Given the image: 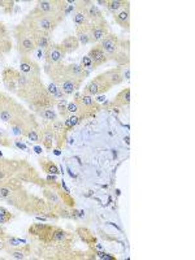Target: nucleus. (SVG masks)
Returning a JSON list of instances; mask_svg holds the SVG:
<instances>
[{"instance_id": "6e6552de", "label": "nucleus", "mask_w": 195, "mask_h": 260, "mask_svg": "<svg viewBox=\"0 0 195 260\" xmlns=\"http://www.w3.org/2000/svg\"><path fill=\"white\" fill-rule=\"evenodd\" d=\"M113 87L111 81L108 80V77L104 73H100L95 77L94 80H91L87 83L86 86L83 87V94L90 95V97H98V95L105 94L107 91H109Z\"/></svg>"}, {"instance_id": "7c9ffc66", "label": "nucleus", "mask_w": 195, "mask_h": 260, "mask_svg": "<svg viewBox=\"0 0 195 260\" xmlns=\"http://www.w3.org/2000/svg\"><path fill=\"white\" fill-rule=\"evenodd\" d=\"M55 107L58 108L59 115L62 116L63 119H66L68 117V112H66V107H68V100L66 99H63V100L56 101V104Z\"/></svg>"}, {"instance_id": "6ab92c4d", "label": "nucleus", "mask_w": 195, "mask_h": 260, "mask_svg": "<svg viewBox=\"0 0 195 260\" xmlns=\"http://www.w3.org/2000/svg\"><path fill=\"white\" fill-rule=\"evenodd\" d=\"M90 24H87V25H82V26H77L76 28V38L78 39L80 44H83V46L93 43Z\"/></svg>"}, {"instance_id": "58836bf2", "label": "nucleus", "mask_w": 195, "mask_h": 260, "mask_svg": "<svg viewBox=\"0 0 195 260\" xmlns=\"http://www.w3.org/2000/svg\"><path fill=\"white\" fill-rule=\"evenodd\" d=\"M17 146L20 148H22V150H25V151H28V147H26V146L22 145V143H20V142H17Z\"/></svg>"}, {"instance_id": "a878e982", "label": "nucleus", "mask_w": 195, "mask_h": 260, "mask_svg": "<svg viewBox=\"0 0 195 260\" xmlns=\"http://www.w3.org/2000/svg\"><path fill=\"white\" fill-rule=\"evenodd\" d=\"M39 165L44 173L54 174V176H58V174L60 173V172H59V166L56 165L52 160L39 159Z\"/></svg>"}, {"instance_id": "f03ea898", "label": "nucleus", "mask_w": 195, "mask_h": 260, "mask_svg": "<svg viewBox=\"0 0 195 260\" xmlns=\"http://www.w3.org/2000/svg\"><path fill=\"white\" fill-rule=\"evenodd\" d=\"M44 73L50 77L51 82H54L66 97H70L77 90H80L83 82L70 72L68 64H64V62L55 65L44 64Z\"/></svg>"}, {"instance_id": "473e14b6", "label": "nucleus", "mask_w": 195, "mask_h": 260, "mask_svg": "<svg viewBox=\"0 0 195 260\" xmlns=\"http://www.w3.org/2000/svg\"><path fill=\"white\" fill-rule=\"evenodd\" d=\"M0 146L1 147H11L12 141L9 135H8L7 130H4L0 128Z\"/></svg>"}, {"instance_id": "7ed1b4c3", "label": "nucleus", "mask_w": 195, "mask_h": 260, "mask_svg": "<svg viewBox=\"0 0 195 260\" xmlns=\"http://www.w3.org/2000/svg\"><path fill=\"white\" fill-rule=\"evenodd\" d=\"M99 46L104 51L108 60H113L121 66H129L130 63V42L129 39H120L115 32H109L104 39L99 42Z\"/></svg>"}, {"instance_id": "393cba45", "label": "nucleus", "mask_w": 195, "mask_h": 260, "mask_svg": "<svg viewBox=\"0 0 195 260\" xmlns=\"http://www.w3.org/2000/svg\"><path fill=\"white\" fill-rule=\"evenodd\" d=\"M105 74H107L108 80L111 81V83L113 85V87L120 85V83L124 81V72H123V69L120 68V66L105 70Z\"/></svg>"}, {"instance_id": "c756f323", "label": "nucleus", "mask_w": 195, "mask_h": 260, "mask_svg": "<svg viewBox=\"0 0 195 260\" xmlns=\"http://www.w3.org/2000/svg\"><path fill=\"white\" fill-rule=\"evenodd\" d=\"M25 138H28L29 141L34 142L36 145L40 143V128H36V129H32L26 133Z\"/></svg>"}, {"instance_id": "f704fd0d", "label": "nucleus", "mask_w": 195, "mask_h": 260, "mask_svg": "<svg viewBox=\"0 0 195 260\" xmlns=\"http://www.w3.org/2000/svg\"><path fill=\"white\" fill-rule=\"evenodd\" d=\"M80 111H81V105H80V103H78V100L74 99L73 101H69L68 107H66V112H68V116L77 115V113H80Z\"/></svg>"}, {"instance_id": "39448f33", "label": "nucleus", "mask_w": 195, "mask_h": 260, "mask_svg": "<svg viewBox=\"0 0 195 260\" xmlns=\"http://www.w3.org/2000/svg\"><path fill=\"white\" fill-rule=\"evenodd\" d=\"M13 38L16 40V48L21 56H32V54L36 50L35 38L32 30L28 28L25 22H20L13 28Z\"/></svg>"}, {"instance_id": "ea45409f", "label": "nucleus", "mask_w": 195, "mask_h": 260, "mask_svg": "<svg viewBox=\"0 0 195 260\" xmlns=\"http://www.w3.org/2000/svg\"><path fill=\"white\" fill-rule=\"evenodd\" d=\"M4 234H5V230H4L3 227L0 225V237H4Z\"/></svg>"}, {"instance_id": "b1692460", "label": "nucleus", "mask_w": 195, "mask_h": 260, "mask_svg": "<svg viewBox=\"0 0 195 260\" xmlns=\"http://www.w3.org/2000/svg\"><path fill=\"white\" fill-rule=\"evenodd\" d=\"M130 18H131V16H130V8L123 9L117 15L113 16V20H115L116 24L127 30L130 29Z\"/></svg>"}, {"instance_id": "4c0bfd02", "label": "nucleus", "mask_w": 195, "mask_h": 260, "mask_svg": "<svg viewBox=\"0 0 195 260\" xmlns=\"http://www.w3.org/2000/svg\"><path fill=\"white\" fill-rule=\"evenodd\" d=\"M124 78H127V80H130V70L129 68H127L125 73H124Z\"/></svg>"}, {"instance_id": "9b49d317", "label": "nucleus", "mask_w": 195, "mask_h": 260, "mask_svg": "<svg viewBox=\"0 0 195 260\" xmlns=\"http://www.w3.org/2000/svg\"><path fill=\"white\" fill-rule=\"evenodd\" d=\"M43 56L44 64L55 65L64 62L66 54H65L64 48L62 47V44L60 43H51L50 46L43 51Z\"/></svg>"}, {"instance_id": "ddd939ff", "label": "nucleus", "mask_w": 195, "mask_h": 260, "mask_svg": "<svg viewBox=\"0 0 195 260\" xmlns=\"http://www.w3.org/2000/svg\"><path fill=\"white\" fill-rule=\"evenodd\" d=\"M91 36H93V43H99L101 39H104L105 36L108 35L109 32V26L108 22L105 18L100 20V21L91 22Z\"/></svg>"}, {"instance_id": "412c9836", "label": "nucleus", "mask_w": 195, "mask_h": 260, "mask_svg": "<svg viewBox=\"0 0 195 260\" xmlns=\"http://www.w3.org/2000/svg\"><path fill=\"white\" fill-rule=\"evenodd\" d=\"M86 16L90 22L100 21V20L104 18V15H103V12L100 11V8L98 7V5H95L93 1H87L86 3Z\"/></svg>"}, {"instance_id": "f8f14e48", "label": "nucleus", "mask_w": 195, "mask_h": 260, "mask_svg": "<svg viewBox=\"0 0 195 260\" xmlns=\"http://www.w3.org/2000/svg\"><path fill=\"white\" fill-rule=\"evenodd\" d=\"M18 70L29 77H40V65L32 56H21Z\"/></svg>"}, {"instance_id": "dca6fc26", "label": "nucleus", "mask_w": 195, "mask_h": 260, "mask_svg": "<svg viewBox=\"0 0 195 260\" xmlns=\"http://www.w3.org/2000/svg\"><path fill=\"white\" fill-rule=\"evenodd\" d=\"M86 3L87 1H76L74 11H73V22L76 26H82L90 24L86 16Z\"/></svg>"}, {"instance_id": "1a4fd4ad", "label": "nucleus", "mask_w": 195, "mask_h": 260, "mask_svg": "<svg viewBox=\"0 0 195 260\" xmlns=\"http://www.w3.org/2000/svg\"><path fill=\"white\" fill-rule=\"evenodd\" d=\"M66 4L68 3L64 0H39L36 1V5L34 8L46 15L64 18L65 11L68 7Z\"/></svg>"}, {"instance_id": "4468645a", "label": "nucleus", "mask_w": 195, "mask_h": 260, "mask_svg": "<svg viewBox=\"0 0 195 260\" xmlns=\"http://www.w3.org/2000/svg\"><path fill=\"white\" fill-rule=\"evenodd\" d=\"M40 145L48 151L55 147V130L51 123H46L43 127H40Z\"/></svg>"}, {"instance_id": "2f4dec72", "label": "nucleus", "mask_w": 195, "mask_h": 260, "mask_svg": "<svg viewBox=\"0 0 195 260\" xmlns=\"http://www.w3.org/2000/svg\"><path fill=\"white\" fill-rule=\"evenodd\" d=\"M4 242H5V245H7V247H18V246H21V241L18 238H16V237H13V235L11 234H4ZM5 247V249H7Z\"/></svg>"}, {"instance_id": "4be33fe9", "label": "nucleus", "mask_w": 195, "mask_h": 260, "mask_svg": "<svg viewBox=\"0 0 195 260\" xmlns=\"http://www.w3.org/2000/svg\"><path fill=\"white\" fill-rule=\"evenodd\" d=\"M62 47L64 48L65 54H73V52H76L78 48H80V42H78V39L76 38V35H68L65 36L64 39H63L62 43Z\"/></svg>"}, {"instance_id": "5701e85b", "label": "nucleus", "mask_w": 195, "mask_h": 260, "mask_svg": "<svg viewBox=\"0 0 195 260\" xmlns=\"http://www.w3.org/2000/svg\"><path fill=\"white\" fill-rule=\"evenodd\" d=\"M105 7H107V9L115 16L117 15L119 12L123 11V9L130 8V3L129 1H127V0H107Z\"/></svg>"}, {"instance_id": "cd10ccee", "label": "nucleus", "mask_w": 195, "mask_h": 260, "mask_svg": "<svg viewBox=\"0 0 195 260\" xmlns=\"http://www.w3.org/2000/svg\"><path fill=\"white\" fill-rule=\"evenodd\" d=\"M47 91L48 93H50V95L52 98H54L55 100L56 101H59V100H63V99H66V95L64 94V93H63L62 90H60V89H59L58 86H56V85H55L54 82H51L50 85H48L47 86Z\"/></svg>"}, {"instance_id": "a211bd4d", "label": "nucleus", "mask_w": 195, "mask_h": 260, "mask_svg": "<svg viewBox=\"0 0 195 260\" xmlns=\"http://www.w3.org/2000/svg\"><path fill=\"white\" fill-rule=\"evenodd\" d=\"M131 101V95H130V87H125L120 91L119 94L116 95L112 103H108L109 105L117 107V108H123V107H128Z\"/></svg>"}, {"instance_id": "bb28decb", "label": "nucleus", "mask_w": 195, "mask_h": 260, "mask_svg": "<svg viewBox=\"0 0 195 260\" xmlns=\"http://www.w3.org/2000/svg\"><path fill=\"white\" fill-rule=\"evenodd\" d=\"M36 115L40 116V117H42L43 120H46V123H54V121H56V120L59 119L58 112H56L54 108L43 109V111H39V112H36Z\"/></svg>"}, {"instance_id": "72a5a7b5", "label": "nucleus", "mask_w": 195, "mask_h": 260, "mask_svg": "<svg viewBox=\"0 0 195 260\" xmlns=\"http://www.w3.org/2000/svg\"><path fill=\"white\" fill-rule=\"evenodd\" d=\"M15 7V1L12 0H0V8L3 9V12L5 15H11Z\"/></svg>"}, {"instance_id": "c85d7f7f", "label": "nucleus", "mask_w": 195, "mask_h": 260, "mask_svg": "<svg viewBox=\"0 0 195 260\" xmlns=\"http://www.w3.org/2000/svg\"><path fill=\"white\" fill-rule=\"evenodd\" d=\"M13 213H11V211H8L5 207L0 206V225H4L13 220Z\"/></svg>"}, {"instance_id": "aec40b11", "label": "nucleus", "mask_w": 195, "mask_h": 260, "mask_svg": "<svg viewBox=\"0 0 195 260\" xmlns=\"http://www.w3.org/2000/svg\"><path fill=\"white\" fill-rule=\"evenodd\" d=\"M76 233L78 234V237L81 238L83 243H86L90 249H93L95 245H97V237L94 235V233L89 229V228H83L78 227L76 229Z\"/></svg>"}, {"instance_id": "e433bc0d", "label": "nucleus", "mask_w": 195, "mask_h": 260, "mask_svg": "<svg viewBox=\"0 0 195 260\" xmlns=\"http://www.w3.org/2000/svg\"><path fill=\"white\" fill-rule=\"evenodd\" d=\"M5 247H7V245H5V242H4V238L3 237H0V251H4Z\"/></svg>"}, {"instance_id": "20e7f679", "label": "nucleus", "mask_w": 195, "mask_h": 260, "mask_svg": "<svg viewBox=\"0 0 195 260\" xmlns=\"http://www.w3.org/2000/svg\"><path fill=\"white\" fill-rule=\"evenodd\" d=\"M63 21H64L63 17H54V16L46 15L35 8H32L22 20V22H25L28 28L32 30L34 36H47V38L52 35V32Z\"/></svg>"}, {"instance_id": "2eb2a0df", "label": "nucleus", "mask_w": 195, "mask_h": 260, "mask_svg": "<svg viewBox=\"0 0 195 260\" xmlns=\"http://www.w3.org/2000/svg\"><path fill=\"white\" fill-rule=\"evenodd\" d=\"M12 48H13V44H12L9 30L7 29V26L4 25L3 22L0 21V58L7 55L8 52H11Z\"/></svg>"}, {"instance_id": "423d86ee", "label": "nucleus", "mask_w": 195, "mask_h": 260, "mask_svg": "<svg viewBox=\"0 0 195 260\" xmlns=\"http://www.w3.org/2000/svg\"><path fill=\"white\" fill-rule=\"evenodd\" d=\"M29 112L28 109L24 108V105L17 101L13 98H9L7 101H5V104L3 105V108L0 109V121L4 124H12L15 120L20 119L21 116L26 115V113Z\"/></svg>"}, {"instance_id": "c9c22d12", "label": "nucleus", "mask_w": 195, "mask_h": 260, "mask_svg": "<svg viewBox=\"0 0 195 260\" xmlns=\"http://www.w3.org/2000/svg\"><path fill=\"white\" fill-rule=\"evenodd\" d=\"M81 66L83 69H94V65H93V62L89 56H83L82 60H81Z\"/></svg>"}, {"instance_id": "9d476101", "label": "nucleus", "mask_w": 195, "mask_h": 260, "mask_svg": "<svg viewBox=\"0 0 195 260\" xmlns=\"http://www.w3.org/2000/svg\"><path fill=\"white\" fill-rule=\"evenodd\" d=\"M54 229H55V225L39 224V223H35V224L30 225L29 229H28V233H29L32 237L38 238V241L43 243V245L52 246Z\"/></svg>"}, {"instance_id": "0eeeda50", "label": "nucleus", "mask_w": 195, "mask_h": 260, "mask_svg": "<svg viewBox=\"0 0 195 260\" xmlns=\"http://www.w3.org/2000/svg\"><path fill=\"white\" fill-rule=\"evenodd\" d=\"M9 129H11L12 134L16 135V137H24L25 138L26 133L32 129H36V128H40L39 123L36 121L35 115L32 112H28L26 115L21 116L20 119L15 120L13 123L8 125Z\"/></svg>"}, {"instance_id": "f257e3e1", "label": "nucleus", "mask_w": 195, "mask_h": 260, "mask_svg": "<svg viewBox=\"0 0 195 260\" xmlns=\"http://www.w3.org/2000/svg\"><path fill=\"white\" fill-rule=\"evenodd\" d=\"M0 180L16 181L22 186L25 184L43 189L47 186L46 180L40 177L35 168L26 160L5 159L0 156Z\"/></svg>"}, {"instance_id": "f3484780", "label": "nucleus", "mask_w": 195, "mask_h": 260, "mask_svg": "<svg viewBox=\"0 0 195 260\" xmlns=\"http://www.w3.org/2000/svg\"><path fill=\"white\" fill-rule=\"evenodd\" d=\"M87 56L91 59V62H93V65H94V70L98 69L100 65L105 64V63L108 62V58H107V55L104 54V51L101 50V47L99 46V43L95 44L94 47L91 48L89 51V54Z\"/></svg>"}]
</instances>
